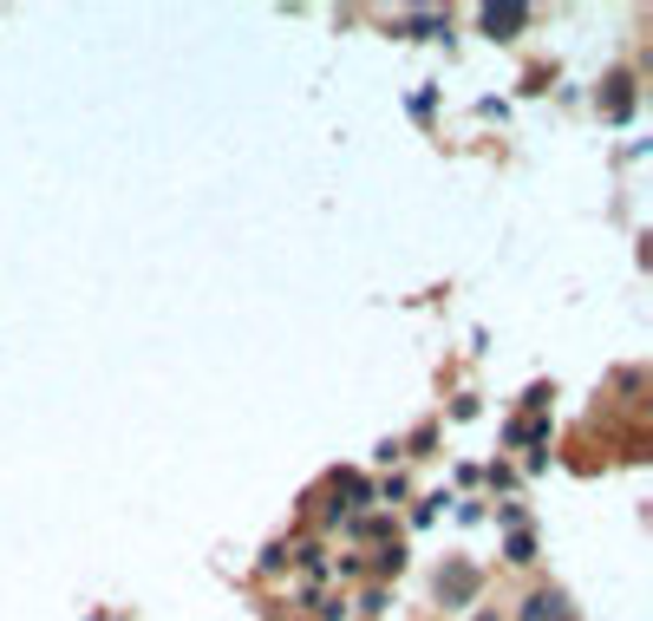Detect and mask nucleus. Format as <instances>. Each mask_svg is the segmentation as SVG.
<instances>
[{
	"mask_svg": "<svg viewBox=\"0 0 653 621\" xmlns=\"http://www.w3.org/2000/svg\"><path fill=\"white\" fill-rule=\"evenodd\" d=\"M517 26H530V7H484V33L491 39H517Z\"/></svg>",
	"mask_w": 653,
	"mask_h": 621,
	"instance_id": "1",
	"label": "nucleus"
},
{
	"mask_svg": "<svg viewBox=\"0 0 653 621\" xmlns=\"http://www.w3.org/2000/svg\"><path fill=\"white\" fill-rule=\"evenodd\" d=\"M634 111V85L628 79H608V118H628Z\"/></svg>",
	"mask_w": 653,
	"mask_h": 621,
	"instance_id": "2",
	"label": "nucleus"
},
{
	"mask_svg": "<svg viewBox=\"0 0 653 621\" xmlns=\"http://www.w3.org/2000/svg\"><path fill=\"white\" fill-rule=\"evenodd\" d=\"M523 621H563V596H549V589L530 596V616H523Z\"/></svg>",
	"mask_w": 653,
	"mask_h": 621,
	"instance_id": "3",
	"label": "nucleus"
},
{
	"mask_svg": "<svg viewBox=\"0 0 653 621\" xmlns=\"http://www.w3.org/2000/svg\"><path fill=\"white\" fill-rule=\"evenodd\" d=\"M438 589H445V596H471V589H477V576H471V570H451Z\"/></svg>",
	"mask_w": 653,
	"mask_h": 621,
	"instance_id": "4",
	"label": "nucleus"
},
{
	"mask_svg": "<svg viewBox=\"0 0 653 621\" xmlns=\"http://www.w3.org/2000/svg\"><path fill=\"white\" fill-rule=\"evenodd\" d=\"M530 557H536V544H530V537L517 530V537H510V563H530Z\"/></svg>",
	"mask_w": 653,
	"mask_h": 621,
	"instance_id": "5",
	"label": "nucleus"
},
{
	"mask_svg": "<svg viewBox=\"0 0 653 621\" xmlns=\"http://www.w3.org/2000/svg\"><path fill=\"white\" fill-rule=\"evenodd\" d=\"M471 621H497V616H491V609H484V616H471Z\"/></svg>",
	"mask_w": 653,
	"mask_h": 621,
	"instance_id": "6",
	"label": "nucleus"
}]
</instances>
